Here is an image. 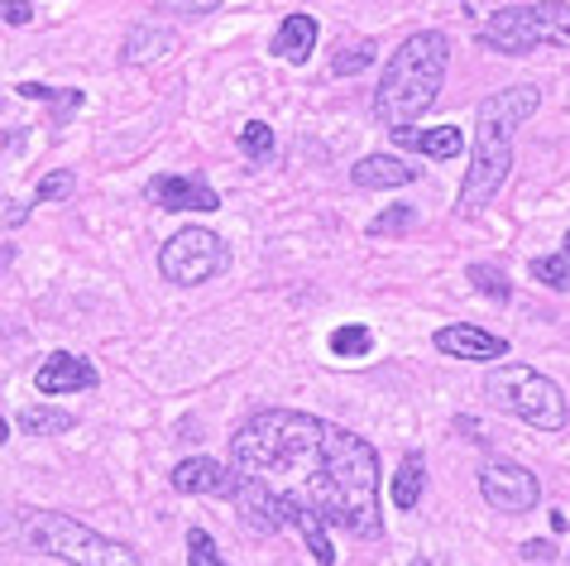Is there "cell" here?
<instances>
[{"label": "cell", "mask_w": 570, "mask_h": 566, "mask_svg": "<svg viewBox=\"0 0 570 566\" xmlns=\"http://www.w3.org/2000/svg\"><path fill=\"white\" fill-rule=\"evenodd\" d=\"M480 495L503 514H532L542 499V480L518 461H484L480 470Z\"/></svg>", "instance_id": "cell-8"}, {"label": "cell", "mask_w": 570, "mask_h": 566, "mask_svg": "<svg viewBox=\"0 0 570 566\" xmlns=\"http://www.w3.org/2000/svg\"><path fill=\"white\" fill-rule=\"evenodd\" d=\"M178 49V35H173L168 25H158V20H145V25H135L130 35H125L120 43V62H130V68H139V62H154V58H164Z\"/></svg>", "instance_id": "cell-13"}, {"label": "cell", "mask_w": 570, "mask_h": 566, "mask_svg": "<svg viewBox=\"0 0 570 566\" xmlns=\"http://www.w3.org/2000/svg\"><path fill=\"white\" fill-rule=\"evenodd\" d=\"M72 428H77V418L62 413V408H24L20 413V432H35V437H58Z\"/></svg>", "instance_id": "cell-18"}, {"label": "cell", "mask_w": 570, "mask_h": 566, "mask_svg": "<svg viewBox=\"0 0 570 566\" xmlns=\"http://www.w3.org/2000/svg\"><path fill=\"white\" fill-rule=\"evenodd\" d=\"M97 365L82 355H72V351H53L49 360L39 365L35 374V389L39 394H82V389H97Z\"/></svg>", "instance_id": "cell-10"}, {"label": "cell", "mask_w": 570, "mask_h": 566, "mask_svg": "<svg viewBox=\"0 0 570 566\" xmlns=\"http://www.w3.org/2000/svg\"><path fill=\"white\" fill-rule=\"evenodd\" d=\"M422 168L417 164H403L399 154H364V159L351 168V183L355 187H370V193H384V187H407L417 183Z\"/></svg>", "instance_id": "cell-12"}, {"label": "cell", "mask_w": 570, "mask_h": 566, "mask_svg": "<svg viewBox=\"0 0 570 566\" xmlns=\"http://www.w3.org/2000/svg\"><path fill=\"white\" fill-rule=\"evenodd\" d=\"M187 562L193 566H226L216 553V543H212V533H202V528L187 533Z\"/></svg>", "instance_id": "cell-26"}, {"label": "cell", "mask_w": 570, "mask_h": 566, "mask_svg": "<svg viewBox=\"0 0 570 566\" xmlns=\"http://www.w3.org/2000/svg\"><path fill=\"white\" fill-rule=\"evenodd\" d=\"M566 255H570V231H566Z\"/></svg>", "instance_id": "cell-32"}, {"label": "cell", "mask_w": 570, "mask_h": 566, "mask_svg": "<svg viewBox=\"0 0 570 566\" xmlns=\"http://www.w3.org/2000/svg\"><path fill=\"white\" fill-rule=\"evenodd\" d=\"M326 345H331V355H341V360H364L374 351V332L370 326H360V322H351V326H336Z\"/></svg>", "instance_id": "cell-19"}, {"label": "cell", "mask_w": 570, "mask_h": 566, "mask_svg": "<svg viewBox=\"0 0 570 566\" xmlns=\"http://www.w3.org/2000/svg\"><path fill=\"white\" fill-rule=\"evenodd\" d=\"M557 553H551V543L547 538H532V543H522V562H551Z\"/></svg>", "instance_id": "cell-29"}, {"label": "cell", "mask_w": 570, "mask_h": 566, "mask_svg": "<svg viewBox=\"0 0 570 566\" xmlns=\"http://www.w3.org/2000/svg\"><path fill=\"white\" fill-rule=\"evenodd\" d=\"M240 149L249 154V159H268V154H274V130H268L264 120H249L240 130Z\"/></svg>", "instance_id": "cell-25"}, {"label": "cell", "mask_w": 570, "mask_h": 566, "mask_svg": "<svg viewBox=\"0 0 570 566\" xmlns=\"http://www.w3.org/2000/svg\"><path fill=\"white\" fill-rule=\"evenodd\" d=\"M465 279H470L484 297H494V303H509V297H513V283L503 279V270H494V264H470Z\"/></svg>", "instance_id": "cell-22"}, {"label": "cell", "mask_w": 570, "mask_h": 566, "mask_svg": "<svg viewBox=\"0 0 570 566\" xmlns=\"http://www.w3.org/2000/svg\"><path fill=\"white\" fill-rule=\"evenodd\" d=\"M72 193H77V173L72 168H58V173H49V178H39V187H35L39 202H68Z\"/></svg>", "instance_id": "cell-24"}, {"label": "cell", "mask_w": 570, "mask_h": 566, "mask_svg": "<svg viewBox=\"0 0 570 566\" xmlns=\"http://www.w3.org/2000/svg\"><path fill=\"white\" fill-rule=\"evenodd\" d=\"M413 566H426V562H422V557H417V562H413Z\"/></svg>", "instance_id": "cell-33"}, {"label": "cell", "mask_w": 570, "mask_h": 566, "mask_svg": "<svg viewBox=\"0 0 570 566\" xmlns=\"http://www.w3.org/2000/svg\"><path fill=\"white\" fill-rule=\"evenodd\" d=\"M484 394L494 408H503L509 418H522L537 432H566L570 408L557 380H547L532 365H499L484 374Z\"/></svg>", "instance_id": "cell-5"}, {"label": "cell", "mask_w": 570, "mask_h": 566, "mask_svg": "<svg viewBox=\"0 0 570 566\" xmlns=\"http://www.w3.org/2000/svg\"><path fill=\"white\" fill-rule=\"evenodd\" d=\"M446 68H451V39L441 29L407 35L374 87V120L384 130H407L413 120H422L441 97Z\"/></svg>", "instance_id": "cell-3"}, {"label": "cell", "mask_w": 570, "mask_h": 566, "mask_svg": "<svg viewBox=\"0 0 570 566\" xmlns=\"http://www.w3.org/2000/svg\"><path fill=\"white\" fill-rule=\"evenodd\" d=\"M6 437H10V428H6V418H0V447H6Z\"/></svg>", "instance_id": "cell-31"}, {"label": "cell", "mask_w": 570, "mask_h": 566, "mask_svg": "<svg viewBox=\"0 0 570 566\" xmlns=\"http://www.w3.org/2000/svg\"><path fill=\"white\" fill-rule=\"evenodd\" d=\"M537 106H542V91L532 82L503 87L480 101V111H474L470 168L461 183V216H480L489 202L499 197L503 178L513 173V135H518V125H528L537 116Z\"/></svg>", "instance_id": "cell-2"}, {"label": "cell", "mask_w": 570, "mask_h": 566, "mask_svg": "<svg viewBox=\"0 0 570 566\" xmlns=\"http://www.w3.org/2000/svg\"><path fill=\"white\" fill-rule=\"evenodd\" d=\"M413 226H417V212L407 207V202H399V207H389V212L374 216L370 235H374V241H384V235H403V231H413Z\"/></svg>", "instance_id": "cell-23"}, {"label": "cell", "mask_w": 570, "mask_h": 566, "mask_svg": "<svg viewBox=\"0 0 570 566\" xmlns=\"http://www.w3.org/2000/svg\"><path fill=\"white\" fill-rule=\"evenodd\" d=\"M455 432H465L470 442H484V432H480V422L474 418H455Z\"/></svg>", "instance_id": "cell-30"}, {"label": "cell", "mask_w": 570, "mask_h": 566, "mask_svg": "<svg viewBox=\"0 0 570 566\" xmlns=\"http://www.w3.org/2000/svg\"><path fill=\"white\" fill-rule=\"evenodd\" d=\"M379 58V49H374V39H355V43H345V49L331 58V72L336 77H355V72H364L370 62Z\"/></svg>", "instance_id": "cell-21"}, {"label": "cell", "mask_w": 570, "mask_h": 566, "mask_svg": "<svg viewBox=\"0 0 570 566\" xmlns=\"http://www.w3.org/2000/svg\"><path fill=\"white\" fill-rule=\"evenodd\" d=\"M480 43L494 53H537V49H570V6L566 0H537V6H503L484 20Z\"/></svg>", "instance_id": "cell-6"}, {"label": "cell", "mask_w": 570, "mask_h": 566, "mask_svg": "<svg viewBox=\"0 0 570 566\" xmlns=\"http://www.w3.org/2000/svg\"><path fill=\"white\" fill-rule=\"evenodd\" d=\"M220 485H226V466L212 456H187L173 466V490L178 495H220Z\"/></svg>", "instance_id": "cell-15"}, {"label": "cell", "mask_w": 570, "mask_h": 566, "mask_svg": "<svg viewBox=\"0 0 570 566\" xmlns=\"http://www.w3.org/2000/svg\"><path fill=\"white\" fill-rule=\"evenodd\" d=\"M403 149H417L426 159H461L465 154V135L461 125H432V130H393Z\"/></svg>", "instance_id": "cell-14"}, {"label": "cell", "mask_w": 570, "mask_h": 566, "mask_svg": "<svg viewBox=\"0 0 570 566\" xmlns=\"http://www.w3.org/2000/svg\"><path fill=\"white\" fill-rule=\"evenodd\" d=\"M226 241L216 231H202V226H187L178 235H168L164 250H158V270H164L168 283L178 289H197V283L216 279L226 270Z\"/></svg>", "instance_id": "cell-7"}, {"label": "cell", "mask_w": 570, "mask_h": 566, "mask_svg": "<svg viewBox=\"0 0 570 566\" xmlns=\"http://www.w3.org/2000/svg\"><path fill=\"white\" fill-rule=\"evenodd\" d=\"M20 533H24V547H29V553L58 557V562H68V566H139L135 547L106 538V533L77 524V518L58 514V509H35V514H24Z\"/></svg>", "instance_id": "cell-4"}, {"label": "cell", "mask_w": 570, "mask_h": 566, "mask_svg": "<svg viewBox=\"0 0 570 566\" xmlns=\"http://www.w3.org/2000/svg\"><path fill=\"white\" fill-rule=\"evenodd\" d=\"M422 490H426V456L422 451H407L403 456V466L393 470V509H403V514H413L422 505Z\"/></svg>", "instance_id": "cell-16"}, {"label": "cell", "mask_w": 570, "mask_h": 566, "mask_svg": "<svg viewBox=\"0 0 570 566\" xmlns=\"http://www.w3.org/2000/svg\"><path fill=\"white\" fill-rule=\"evenodd\" d=\"M532 279L542 283V289L551 293H570V255L561 250V255H537L532 260Z\"/></svg>", "instance_id": "cell-20"}, {"label": "cell", "mask_w": 570, "mask_h": 566, "mask_svg": "<svg viewBox=\"0 0 570 566\" xmlns=\"http://www.w3.org/2000/svg\"><path fill=\"white\" fill-rule=\"evenodd\" d=\"M168 10H178V14H187V20H202V14H212V10H220V0H164Z\"/></svg>", "instance_id": "cell-27"}, {"label": "cell", "mask_w": 570, "mask_h": 566, "mask_svg": "<svg viewBox=\"0 0 570 566\" xmlns=\"http://www.w3.org/2000/svg\"><path fill=\"white\" fill-rule=\"evenodd\" d=\"M0 20L29 25V20H35V6H29V0H6V6H0Z\"/></svg>", "instance_id": "cell-28"}, {"label": "cell", "mask_w": 570, "mask_h": 566, "mask_svg": "<svg viewBox=\"0 0 570 566\" xmlns=\"http://www.w3.org/2000/svg\"><path fill=\"white\" fill-rule=\"evenodd\" d=\"M149 197L164 212H216L220 207L216 187H207L202 178H183V173H164V178H154Z\"/></svg>", "instance_id": "cell-11"}, {"label": "cell", "mask_w": 570, "mask_h": 566, "mask_svg": "<svg viewBox=\"0 0 570 566\" xmlns=\"http://www.w3.org/2000/svg\"><path fill=\"white\" fill-rule=\"evenodd\" d=\"M220 495L255 533H283L293 509H312L326 528L379 538V451L341 422L268 408L230 437V470Z\"/></svg>", "instance_id": "cell-1"}, {"label": "cell", "mask_w": 570, "mask_h": 566, "mask_svg": "<svg viewBox=\"0 0 570 566\" xmlns=\"http://www.w3.org/2000/svg\"><path fill=\"white\" fill-rule=\"evenodd\" d=\"M312 43H316V20L312 14H288L274 35V53L283 62H307L312 58Z\"/></svg>", "instance_id": "cell-17"}, {"label": "cell", "mask_w": 570, "mask_h": 566, "mask_svg": "<svg viewBox=\"0 0 570 566\" xmlns=\"http://www.w3.org/2000/svg\"><path fill=\"white\" fill-rule=\"evenodd\" d=\"M432 345L441 355H455V360H474V365H494V360L509 355V341L494 336V332H484V326H465V322H455V326H441V332L432 336Z\"/></svg>", "instance_id": "cell-9"}]
</instances>
